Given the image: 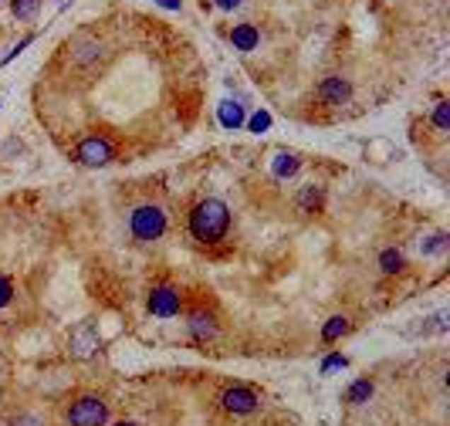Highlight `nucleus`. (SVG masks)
<instances>
[{
	"label": "nucleus",
	"mask_w": 450,
	"mask_h": 426,
	"mask_svg": "<svg viewBox=\"0 0 450 426\" xmlns=\"http://www.w3.org/2000/svg\"><path fill=\"white\" fill-rule=\"evenodd\" d=\"M217 119H220V125H224L227 132H237V129H244L248 112H244V105H241V102L227 98V102H220V105H217Z\"/></svg>",
	"instance_id": "nucleus-11"
},
{
	"label": "nucleus",
	"mask_w": 450,
	"mask_h": 426,
	"mask_svg": "<svg viewBox=\"0 0 450 426\" xmlns=\"http://www.w3.org/2000/svg\"><path fill=\"white\" fill-rule=\"evenodd\" d=\"M98 58H102V45L95 38H78L75 45H71V64L75 68H85V64H92Z\"/></svg>",
	"instance_id": "nucleus-12"
},
{
	"label": "nucleus",
	"mask_w": 450,
	"mask_h": 426,
	"mask_svg": "<svg viewBox=\"0 0 450 426\" xmlns=\"http://www.w3.org/2000/svg\"><path fill=\"white\" fill-rule=\"evenodd\" d=\"M231 41L237 51H254L258 47V41H261V34H258V28L254 24H237V28L231 30Z\"/></svg>",
	"instance_id": "nucleus-14"
},
{
	"label": "nucleus",
	"mask_w": 450,
	"mask_h": 426,
	"mask_svg": "<svg viewBox=\"0 0 450 426\" xmlns=\"http://www.w3.org/2000/svg\"><path fill=\"white\" fill-rule=\"evenodd\" d=\"M75 159L81 163V166H109L112 159H115V146L102 136H88V139L78 142Z\"/></svg>",
	"instance_id": "nucleus-5"
},
{
	"label": "nucleus",
	"mask_w": 450,
	"mask_h": 426,
	"mask_svg": "<svg viewBox=\"0 0 450 426\" xmlns=\"http://www.w3.org/2000/svg\"><path fill=\"white\" fill-rule=\"evenodd\" d=\"M220 11H233V7H241V0H214Z\"/></svg>",
	"instance_id": "nucleus-25"
},
{
	"label": "nucleus",
	"mask_w": 450,
	"mask_h": 426,
	"mask_svg": "<svg viewBox=\"0 0 450 426\" xmlns=\"http://www.w3.org/2000/svg\"><path fill=\"white\" fill-rule=\"evenodd\" d=\"M129 230H132V237L139 243H153L159 241L163 234H166V213L163 207H156V203H142L132 210L129 217Z\"/></svg>",
	"instance_id": "nucleus-4"
},
{
	"label": "nucleus",
	"mask_w": 450,
	"mask_h": 426,
	"mask_svg": "<svg viewBox=\"0 0 450 426\" xmlns=\"http://www.w3.org/2000/svg\"><path fill=\"white\" fill-rule=\"evenodd\" d=\"M376 393V382L369 379V376H359V379L349 382V389H345V396H342V403L345 406H352V410H359V406H366L369 399H373Z\"/></svg>",
	"instance_id": "nucleus-10"
},
{
	"label": "nucleus",
	"mask_w": 450,
	"mask_h": 426,
	"mask_svg": "<svg viewBox=\"0 0 450 426\" xmlns=\"http://www.w3.org/2000/svg\"><path fill=\"white\" fill-rule=\"evenodd\" d=\"M38 7H41V0H14V17L28 21V17L38 14Z\"/></svg>",
	"instance_id": "nucleus-23"
},
{
	"label": "nucleus",
	"mask_w": 450,
	"mask_h": 426,
	"mask_svg": "<svg viewBox=\"0 0 450 426\" xmlns=\"http://www.w3.org/2000/svg\"><path fill=\"white\" fill-rule=\"evenodd\" d=\"M298 166H301V163H298V156L281 152L278 159H275V176H278V180H288V176H295V173H298Z\"/></svg>",
	"instance_id": "nucleus-17"
},
{
	"label": "nucleus",
	"mask_w": 450,
	"mask_h": 426,
	"mask_svg": "<svg viewBox=\"0 0 450 426\" xmlns=\"http://www.w3.org/2000/svg\"><path fill=\"white\" fill-rule=\"evenodd\" d=\"M109 426H142V423H136V420H115V423H109Z\"/></svg>",
	"instance_id": "nucleus-27"
},
{
	"label": "nucleus",
	"mask_w": 450,
	"mask_h": 426,
	"mask_svg": "<svg viewBox=\"0 0 450 426\" xmlns=\"http://www.w3.org/2000/svg\"><path fill=\"white\" fill-rule=\"evenodd\" d=\"M180 311H183V294H180V288L156 284L149 291V315H156V318H176Z\"/></svg>",
	"instance_id": "nucleus-6"
},
{
	"label": "nucleus",
	"mask_w": 450,
	"mask_h": 426,
	"mask_svg": "<svg viewBox=\"0 0 450 426\" xmlns=\"http://www.w3.org/2000/svg\"><path fill=\"white\" fill-rule=\"evenodd\" d=\"M349 332H352V321L345 318V315H332V318L322 325V342H325V345H335V342L345 338Z\"/></svg>",
	"instance_id": "nucleus-13"
},
{
	"label": "nucleus",
	"mask_w": 450,
	"mask_h": 426,
	"mask_svg": "<svg viewBox=\"0 0 450 426\" xmlns=\"http://www.w3.org/2000/svg\"><path fill=\"white\" fill-rule=\"evenodd\" d=\"M244 129L248 132H254V136H261V132H267L271 129V112H264V108H258L254 115H250L248 122H244Z\"/></svg>",
	"instance_id": "nucleus-18"
},
{
	"label": "nucleus",
	"mask_w": 450,
	"mask_h": 426,
	"mask_svg": "<svg viewBox=\"0 0 450 426\" xmlns=\"http://www.w3.org/2000/svg\"><path fill=\"white\" fill-rule=\"evenodd\" d=\"M434 129H437V132H447V129H450V102H437V108H434Z\"/></svg>",
	"instance_id": "nucleus-21"
},
{
	"label": "nucleus",
	"mask_w": 450,
	"mask_h": 426,
	"mask_svg": "<svg viewBox=\"0 0 450 426\" xmlns=\"http://www.w3.org/2000/svg\"><path fill=\"white\" fill-rule=\"evenodd\" d=\"M187 332L197 345H207L217 338V318L203 308H193V311H187Z\"/></svg>",
	"instance_id": "nucleus-7"
},
{
	"label": "nucleus",
	"mask_w": 450,
	"mask_h": 426,
	"mask_svg": "<svg viewBox=\"0 0 450 426\" xmlns=\"http://www.w3.org/2000/svg\"><path fill=\"white\" fill-rule=\"evenodd\" d=\"M406 267V258L400 247H386L383 254H379V271L383 274H400Z\"/></svg>",
	"instance_id": "nucleus-16"
},
{
	"label": "nucleus",
	"mask_w": 450,
	"mask_h": 426,
	"mask_svg": "<svg viewBox=\"0 0 450 426\" xmlns=\"http://www.w3.org/2000/svg\"><path fill=\"white\" fill-rule=\"evenodd\" d=\"M318 98L325 102V105H345L349 98H352V85H349V78L342 75H332L322 81V88H318Z\"/></svg>",
	"instance_id": "nucleus-9"
},
{
	"label": "nucleus",
	"mask_w": 450,
	"mask_h": 426,
	"mask_svg": "<svg viewBox=\"0 0 450 426\" xmlns=\"http://www.w3.org/2000/svg\"><path fill=\"white\" fill-rule=\"evenodd\" d=\"M217 410L224 416H250V413L261 410V389L250 382H231L217 396Z\"/></svg>",
	"instance_id": "nucleus-3"
},
{
	"label": "nucleus",
	"mask_w": 450,
	"mask_h": 426,
	"mask_svg": "<svg viewBox=\"0 0 450 426\" xmlns=\"http://www.w3.org/2000/svg\"><path fill=\"white\" fill-rule=\"evenodd\" d=\"M4 426H47L38 413H17V416H11Z\"/></svg>",
	"instance_id": "nucleus-22"
},
{
	"label": "nucleus",
	"mask_w": 450,
	"mask_h": 426,
	"mask_svg": "<svg viewBox=\"0 0 450 426\" xmlns=\"http://www.w3.org/2000/svg\"><path fill=\"white\" fill-rule=\"evenodd\" d=\"M227 230H231V210L224 200L207 197L190 210V237L197 243H207V247L220 243L227 237Z\"/></svg>",
	"instance_id": "nucleus-1"
},
{
	"label": "nucleus",
	"mask_w": 450,
	"mask_h": 426,
	"mask_svg": "<svg viewBox=\"0 0 450 426\" xmlns=\"http://www.w3.org/2000/svg\"><path fill=\"white\" fill-rule=\"evenodd\" d=\"M64 426H109L112 423V403L98 393H75L62 406Z\"/></svg>",
	"instance_id": "nucleus-2"
},
{
	"label": "nucleus",
	"mask_w": 450,
	"mask_h": 426,
	"mask_svg": "<svg viewBox=\"0 0 450 426\" xmlns=\"http://www.w3.org/2000/svg\"><path fill=\"white\" fill-rule=\"evenodd\" d=\"M68 349L75 359H92L95 352H98V332H95L92 325H75L71 335H68Z\"/></svg>",
	"instance_id": "nucleus-8"
},
{
	"label": "nucleus",
	"mask_w": 450,
	"mask_h": 426,
	"mask_svg": "<svg viewBox=\"0 0 450 426\" xmlns=\"http://www.w3.org/2000/svg\"><path fill=\"white\" fill-rule=\"evenodd\" d=\"M322 203H325V190L311 183V186L301 190V197H298V210L301 213H318L322 210Z\"/></svg>",
	"instance_id": "nucleus-15"
},
{
	"label": "nucleus",
	"mask_w": 450,
	"mask_h": 426,
	"mask_svg": "<svg viewBox=\"0 0 450 426\" xmlns=\"http://www.w3.org/2000/svg\"><path fill=\"white\" fill-rule=\"evenodd\" d=\"M335 369H349V355L332 352V355H325V359H322V365H318V372H322V376H332Z\"/></svg>",
	"instance_id": "nucleus-20"
},
{
	"label": "nucleus",
	"mask_w": 450,
	"mask_h": 426,
	"mask_svg": "<svg viewBox=\"0 0 450 426\" xmlns=\"http://www.w3.org/2000/svg\"><path fill=\"white\" fill-rule=\"evenodd\" d=\"M159 7H166V11H180V0H156Z\"/></svg>",
	"instance_id": "nucleus-26"
},
{
	"label": "nucleus",
	"mask_w": 450,
	"mask_h": 426,
	"mask_svg": "<svg viewBox=\"0 0 450 426\" xmlns=\"http://www.w3.org/2000/svg\"><path fill=\"white\" fill-rule=\"evenodd\" d=\"M14 294H17L14 281H11L7 274H0V308H7V304L14 301Z\"/></svg>",
	"instance_id": "nucleus-24"
},
{
	"label": "nucleus",
	"mask_w": 450,
	"mask_h": 426,
	"mask_svg": "<svg viewBox=\"0 0 450 426\" xmlns=\"http://www.w3.org/2000/svg\"><path fill=\"white\" fill-rule=\"evenodd\" d=\"M447 247H450V237L444 230L434 234V237H427V241H420V251H423V254H444Z\"/></svg>",
	"instance_id": "nucleus-19"
}]
</instances>
